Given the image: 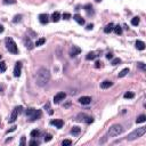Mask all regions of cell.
<instances>
[{
    "mask_svg": "<svg viewBox=\"0 0 146 146\" xmlns=\"http://www.w3.org/2000/svg\"><path fill=\"white\" fill-rule=\"evenodd\" d=\"M50 81V72L45 67H41L38 70L35 75V83L39 87H45Z\"/></svg>",
    "mask_w": 146,
    "mask_h": 146,
    "instance_id": "cell-1",
    "label": "cell"
},
{
    "mask_svg": "<svg viewBox=\"0 0 146 146\" xmlns=\"http://www.w3.org/2000/svg\"><path fill=\"white\" fill-rule=\"evenodd\" d=\"M146 132V127H140V128H137L136 130H134L132 132H130L129 135L127 136L128 140H135V139L139 138V137H143Z\"/></svg>",
    "mask_w": 146,
    "mask_h": 146,
    "instance_id": "cell-2",
    "label": "cell"
},
{
    "mask_svg": "<svg viewBox=\"0 0 146 146\" xmlns=\"http://www.w3.org/2000/svg\"><path fill=\"white\" fill-rule=\"evenodd\" d=\"M123 132V127L121 124H113L110 127L108 131H107V136L108 137H116Z\"/></svg>",
    "mask_w": 146,
    "mask_h": 146,
    "instance_id": "cell-3",
    "label": "cell"
},
{
    "mask_svg": "<svg viewBox=\"0 0 146 146\" xmlns=\"http://www.w3.org/2000/svg\"><path fill=\"white\" fill-rule=\"evenodd\" d=\"M42 115V112L40 110H34V108H27L26 111V116L30 119L31 121H35L39 120Z\"/></svg>",
    "mask_w": 146,
    "mask_h": 146,
    "instance_id": "cell-4",
    "label": "cell"
},
{
    "mask_svg": "<svg viewBox=\"0 0 146 146\" xmlns=\"http://www.w3.org/2000/svg\"><path fill=\"white\" fill-rule=\"evenodd\" d=\"M6 48L9 50V52H11V54H18V48H17L16 42L14 41V39H11V38L6 39Z\"/></svg>",
    "mask_w": 146,
    "mask_h": 146,
    "instance_id": "cell-5",
    "label": "cell"
},
{
    "mask_svg": "<svg viewBox=\"0 0 146 146\" xmlns=\"http://www.w3.org/2000/svg\"><path fill=\"white\" fill-rule=\"evenodd\" d=\"M22 111V106H17V107H15L14 108V111L11 112V115H10V118H9V123H14L16 121V119H17V115H18V113Z\"/></svg>",
    "mask_w": 146,
    "mask_h": 146,
    "instance_id": "cell-6",
    "label": "cell"
},
{
    "mask_svg": "<svg viewBox=\"0 0 146 146\" xmlns=\"http://www.w3.org/2000/svg\"><path fill=\"white\" fill-rule=\"evenodd\" d=\"M65 97H66V94L65 93H58V94H56L55 95V97H54V103L55 104H58V103H61L62 100H64L65 99Z\"/></svg>",
    "mask_w": 146,
    "mask_h": 146,
    "instance_id": "cell-7",
    "label": "cell"
},
{
    "mask_svg": "<svg viewBox=\"0 0 146 146\" xmlns=\"http://www.w3.org/2000/svg\"><path fill=\"white\" fill-rule=\"evenodd\" d=\"M21 72H22V63L17 62L15 65V68H14V77L18 78L21 75Z\"/></svg>",
    "mask_w": 146,
    "mask_h": 146,
    "instance_id": "cell-8",
    "label": "cell"
},
{
    "mask_svg": "<svg viewBox=\"0 0 146 146\" xmlns=\"http://www.w3.org/2000/svg\"><path fill=\"white\" fill-rule=\"evenodd\" d=\"M79 103L82 105H88L91 103V97L89 96H82V97L79 98Z\"/></svg>",
    "mask_w": 146,
    "mask_h": 146,
    "instance_id": "cell-9",
    "label": "cell"
},
{
    "mask_svg": "<svg viewBox=\"0 0 146 146\" xmlns=\"http://www.w3.org/2000/svg\"><path fill=\"white\" fill-rule=\"evenodd\" d=\"M80 52H81V49H80L79 47H77V46H73V47L71 48V50H70V56L75 57L77 55H79Z\"/></svg>",
    "mask_w": 146,
    "mask_h": 146,
    "instance_id": "cell-10",
    "label": "cell"
},
{
    "mask_svg": "<svg viewBox=\"0 0 146 146\" xmlns=\"http://www.w3.org/2000/svg\"><path fill=\"white\" fill-rule=\"evenodd\" d=\"M39 21H40L41 24H47L48 21H49V16L47 14H40L39 15Z\"/></svg>",
    "mask_w": 146,
    "mask_h": 146,
    "instance_id": "cell-11",
    "label": "cell"
},
{
    "mask_svg": "<svg viewBox=\"0 0 146 146\" xmlns=\"http://www.w3.org/2000/svg\"><path fill=\"white\" fill-rule=\"evenodd\" d=\"M73 20H74L75 22H77L78 24H80V25H83L84 24V20L79 15V14H75V15L73 16Z\"/></svg>",
    "mask_w": 146,
    "mask_h": 146,
    "instance_id": "cell-12",
    "label": "cell"
},
{
    "mask_svg": "<svg viewBox=\"0 0 146 146\" xmlns=\"http://www.w3.org/2000/svg\"><path fill=\"white\" fill-rule=\"evenodd\" d=\"M112 81H108V80H105V81H103L102 83H100V88H103V89H107V88H110V87L112 86Z\"/></svg>",
    "mask_w": 146,
    "mask_h": 146,
    "instance_id": "cell-13",
    "label": "cell"
},
{
    "mask_svg": "<svg viewBox=\"0 0 146 146\" xmlns=\"http://www.w3.org/2000/svg\"><path fill=\"white\" fill-rule=\"evenodd\" d=\"M136 48L139 50H144L145 49V42L141 40H137L136 41Z\"/></svg>",
    "mask_w": 146,
    "mask_h": 146,
    "instance_id": "cell-14",
    "label": "cell"
},
{
    "mask_svg": "<svg viewBox=\"0 0 146 146\" xmlns=\"http://www.w3.org/2000/svg\"><path fill=\"white\" fill-rule=\"evenodd\" d=\"M50 123H51V124H54L55 127H56V128H58V129H59V128H62V127H63V124H64V122H63V121H62V120H52Z\"/></svg>",
    "mask_w": 146,
    "mask_h": 146,
    "instance_id": "cell-15",
    "label": "cell"
},
{
    "mask_svg": "<svg viewBox=\"0 0 146 146\" xmlns=\"http://www.w3.org/2000/svg\"><path fill=\"white\" fill-rule=\"evenodd\" d=\"M24 42H25V47H26L27 49H32V48L34 47V45L32 43V41H31V39H30V38H26V39H25Z\"/></svg>",
    "mask_w": 146,
    "mask_h": 146,
    "instance_id": "cell-16",
    "label": "cell"
},
{
    "mask_svg": "<svg viewBox=\"0 0 146 146\" xmlns=\"http://www.w3.org/2000/svg\"><path fill=\"white\" fill-rule=\"evenodd\" d=\"M84 10L87 11V14H88V15L94 14V9H93V6H91V5H86V6H84Z\"/></svg>",
    "mask_w": 146,
    "mask_h": 146,
    "instance_id": "cell-17",
    "label": "cell"
},
{
    "mask_svg": "<svg viewBox=\"0 0 146 146\" xmlns=\"http://www.w3.org/2000/svg\"><path fill=\"white\" fill-rule=\"evenodd\" d=\"M113 27H114V25L112 24V23H110V24H107L106 26H105L104 32H105V33H110V32L113 31Z\"/></svg>",
    "mask_w": 146,
    "mask_h": 146,
    "instance_id": "cell-18",
    "label": "cell"
},
{
    "mask_svg": "<svg viewBox=\"0 0 146 146\" xmlns=\"http://www.w3.org/2000/svg\"><path fill=\"white\" fill-rule=\"evenodd\" d=\"M59 18H61V15H59L58 11H55V13L51 15V20L54 21V22H58Z\"/></svg>",
    "mask_w": 146,
    "mask_h": 146,
    "instance_id": "cell-19",
    "label": "cell"
},
{
    "mask_svg": "<svg viewBox=\"0 0 146 146\" xmlns=\"http://www.w3.org/2000/svg\"><path fill=\"white\" fill-rule=\"evenodd\" d=\"M146 121V115H144V114H141V115H139L138 118L136 119V122L137 123H143Z\"/></svg>",
    "mask_w": 146,
    "mask_h": 146,
    "instance_id": "cell-20",
    "label": "cell"
},
{
    "mask_svg": "<svg viewBox=\"0 0 146 146\" xmlns=\"http://www.w3.org/2000/svg\"><path fill=\"white\" fill-rule=\"evenodd\" d=\"M96 57H97V55H96V52L91 51V52H89V54L86 56V59H88V61H90V59H95Z\"/></svg>",
    "mask_w": 146,
    "mask_h": 146,
    "instance_id": "cell-21",
    "label": "cell"
},
{
    "mask_svg": "<svg viewBox=\"0 0 146 146\" xmlns=\"http://www.w3.org/2000/svg\"><path fill=\"white\" fill-rule=\"evenodd\" d=\"M129 73V68H123L122 71H121L120 73H119V78H123V77H125V75Z\"/></svg>",
    "mask_w": 146,
    "mask_h": 146,
    "instance_id": "cell-22",
    "label": "cell"
},
{
    "mask_svg": "<svg viewBox=\"0 0 146 146\" xmlns=\"http://www.w3.org/2000/svg\"><path fill=\"white\" fill-rule=\"evenodd\" d=\"M80 131H81V129H80L79 127H73L72 130H71V134L72 135H79Z\"/></svg>",
    "mask_w": 146,
    "mask_h": 146,
    "instance_id": "cell-23",
    "label": "cell"
},
{
    "mask_svg": "<svg viewBox=\"0 0 146 146\" xmlns=\"http://www.w3.org/2000/svg\"><path fill=\"white\" fill-rule=\"evenodd\" d=\"M46 42V39L45 38H41V39H39V40H36V42L34 43V46H36V47H39V46H41V45H43V43Z\"/></svg>",
    "mask_w": 146,
    "mask_h": 146,
    "instance_id": "cell-24",
    "label": "cell"
},
{
    "mask_svg": "<svg viewBox=\"0 0 146 146\" xmlns=\"http://www.w3.org/2000/svg\"><path fill=\"white\" fill-rule=\"evenodd\" d=\"M6 68H7L6 63H5V62H0V72L4 73L5 71H6Z\"/></svg>",
    "mask_w": 146,
    "mask_h": 146,
    "instance_id": "cell-25",
    "label": "cell"
},
{
    "mask_svg": "<svg viewBox=\"0 0 146 146\" xmlns=\"http://www.w3.org/2000/svg\"><path fill=\"white\" fill-rule=\"evenodd\" d=\"M131 24L134 25V26H137V25L139 24V17H134L131 20Z\"/></svg>",
    "mask_w": 146,
    "mask_h": 146,
    "instance_id": "cell-26",
    "label": "cell"
},
{
    "mask_svg": "<svg viewBox=\"0 0 146 146\" xmlns=\"http://www.w3.org/2000/svg\"><path fill=\"white\" fill-rule=\"evenodd\" d=\"M113 30L115 31V33H116V34H121V33H122V29H121V26H119V25L114 26V27H113Z\"/></svg>",
    "mask_w": 146,
    "mask_h": 146,
    "instance_id": "cell-27",
    "label": "cell"
},
{
    "mask_svg": "<svg viewBox=\"0 0 146 146\" xmlns=\"http://www.w3.org/2000/svg\"><path fill=\"white\" fill-rule=\"evenodd\" d=\"M39 135H40V131H39V130H32L31 131V137H33V138L38 137Z\"/></svg>",
    "mask_w": 146,
    "mask_h": 146,
    "instance_id": "cell-28",
    "label": "cell"
},
{
    "mask_svg": "<svg viewBox=\"0 0 146 146\" xmlns=\"http://www.w3.org/2000/svg\"><path fill=\"white\" fill-rule=\"evenodd\" d=\"M71 144H72V141H71L70 139H64V140L62 141V145L63 146H70Z\"/></svg>",
    "mask_w": 146,
    "mask_h": 146,
    "instance_id": "cell-29",
    "label": "cell"
},
{
    "mask_svg": "<svg viewBox=\"0 0 146 146\" xmlns=\"http://www.w3.org/2000/svg\"><path fill=\"white\" fill-rule=\"evenodd\" d=\"M134 93H130V91H128V93H125L124 95H123V97L124 98H134Z\"/></svg>",
    "mask_w": 146,
    "mask_h": 146,
    "instance_id": "cell-30",
    "label": "cell"
},
{
    "mask_svg": "<svg viewBox=\"0 0 146 146\" xmlns=\"http://www.w3.org/2000/svg\"><path fill=\"white\" fill-rule=\"evenodd\" d=\"M121 63V59L120 58H114L113 61H112V65H118V64Z\"/></svg>",
    "mask_w": 146,
    "mask_h": 146,
    "instance_id": "cell-31",
    "label": "cell"
},
{
    "mask_svg": "<svg viewBox=\"0 0 146 146\" xmlns=\"http://www.w3.org/2000/svg\"><path fill=\"white\" fill-rule=\"evenodd\" d=\"M39 144H40V143H39L38 140H34V139H33V140H31V141L29 143V145H30V146H35V145L38 146Z\"/></svg>",
    "mask_w": 146,
    "mask_h": 146,
    "instance_id": "cell-32",
    "label": "cell"
},
{
    "mask_svg": "<svg viewBox=\"0 0 146 146\" xmlns=\"http://www.w3.org/2000/svg\"><path fill=\"white\" fill-rule=\"evenodd\" d=\"M4 4H6V5H14V4H16V0H4Z\"/></svg>",
    "mask_w": 146,
    "mask_h": 146,
    "instance_id": "cell-33",
    "label": "cell"
},
{
    "mask_svg": "<svg viewBox=\"0 0 146 146\" xmlns=\"http://www.w3.org/2000/svg\"><path fill=\"white\" fill-rule=\"evenodd\" d=\"M94 121V119L91 118V116H88L87 115V118H86V120H84V122H87V123H91Z\"/></svg>",
    "mask_w": 146,
    "mask_h": 146,
    "instance_id": "cell-34",
    "label": "cell"
},
{
    "mask_svg": "<svg viewBox=\"0 0 146 146\" xmlns=\"http://www.w3.org/2000/svg\"><path fill=\"white\" fill-rule=\"evenodd\" d=\"M137 65H138V66H139V68H141L143 71H145V70H146V66H145V64H144V63H138Z\"/></svg>",
    "mask_w": 146,
    "mask_h": 146,
    "instance_id": "cell-35",
    "label": "cell"
},
{
    "mask_svg": "<svg viewBox=\"0 0 146 146\" xmlns=\"http://www.w3.org/2000/svg\"><path fill=\"white\" fill-rule=\"evenodd\" d=\"M63 18H64V20H68V18H71V14L64 13V14H63Z\"/></svg>",
    "mask_w": 146,
    "mask_h": 146,
    "instance_id": "cell-36",
    "label": "cell"
},
{
    "mask_svg": "<svg viewBox=\"0 0 146 146\" xmlns=\"http://www.w3.org/2000/svg\"><path fill=\"white\" fill-rule=\"evenodd\" d=\"M21 18H22V16H21V15L15 16V20H14V23H17V22H20V21H21Z\"/></svg>",
    "mask_w": 146,
    "mask_h": 146,
    "instance_id": "cell-37",
    "label": "cell"
},
{
    "mask_svg": "<svg viewBox=\"0 0 146 146\" xmlns=\"http://www.w3.org/2000/svg\"><path fill=\"white\" fill-rule=\"evenodd\" d=\"M46 108L48 110V112H49V114H52V111H51V110H50L49 104H46V105H45V110H46Z\"/></svg>",
    "mask_w": 146,
    "mask_h": 146,
    "instance_id": "cell-38",
    "label": "cell"
},
{
    "mask_svg": "<svg viewBox=\"0 0 146 146\" xmlns=\"http://www.w3.org/2000/svg\"><path fill=\"white\" fill-rule=\"evenodd\" d=\"M20 145H21V146H24V145H25V137H22V138H21Z\"/></svg>",
    "mask_w": 146,
    "mask_h": 146,
    "instance_id": "cell-39",
    "label": "cell"
},
{
    "mask_svg": "<svg viewBox=\"0 0 146 146\" xmlns=\"http://www.w3.org/2000/svg\"><path fill=\"white\" fill-rule=\"evenodd\" d=\"M49 140H51V135H47L45 137V141H49Z\"/></svg>",
    "mask_w": 146,
    "mask_h": 146,
    "instance_id": "cell-40",
    "label": "cell"
},
{
    "mask_svg": "<svg viewBox=\"0 0 146 146\" xmlns=\"http://www.w3.org/2000/svg\"><path fill=\"white\" fill-rule=\"evenodd\" d=\"M106 58H107V59H112V58H113V55H112L111 52H108V54L106 55Z\"/></svg>",
    "mask_w": 146,
    "mask_h": 146,
    "instance_id": "cell-41",
    "label": "cell"
},
{
    "mask_svg": "<svg viewBox=\"0 0 146 146\" xmlns=\"http://www.w3.org/2000/svg\"><path fill=\"white\" fill-rule=\"evenodd\" d=\"M93 27H94V25H93V24H89L88 26H87V30H91Z\"/></svg>",
    "mask_w": 146,
    "mask_h": 146,
    "instance_id": "cell-42",
    "label": "cell"
},
{
    "mask_svg": "<svg viewBox=\"0 0 146 146\" xmlns=\"http://www.w3.org/2000/svg\"><path fill=\"white\" fill-rule=\"evenodd\" d=\"M4 26H2V25H0V33H2V32H4Z\"/></svg>",
    "mask_w": 146,
    "mask_h": 146,
    "instance_id": "cell-43",
    "label": "cell"
},
{
    "mask_svg": "<svg viewBox=\"0 0 146 146\" xmlns=\"http://www.w3.org/2000/svg\"><path fill=\"white\" fill-rule=\"evenodd\" d=\"M99 64H102V63H99V62H97V63H96V67H99Z\"/></svg>",
    "mask_w": 146,
    "mask_h": 146,
    "instance_id": "cell-44",
    "label": "cell"
},
{
    "mask_svg": "<svg viewBox=\"0 0 146 146\" xmlns=\"http://www.w3.org/2000/svg\"><path fill=\"white\" fill-rule=\"evenodd\" d=\"M96 1H97V2H99V1H102V0H96Z\"/></svg>",
    "mask_w": 146,
    "mask_h": 146,
    "instance_id": "cell-45",
    "label": "cell"
},
{
    "mask_svg": "<svg viewBox=\"0 0 146 146\" xmlns=\"http://www.w3.org/2000/svg\"><path fill=\"white\" fill-rule=\"evenodd\" d=\"M0 58H1V55H0Z\"/></svg>",
    "mask_w": 146,
    "mask_h": 146,
    "instance_id": "cell-46",
    "label": "cell"
}]
</instances>
